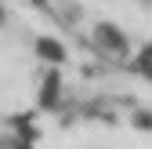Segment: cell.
<instances>
[{
	"instance_id": "6da1fadb",
	"label": "cell",
	"mask_w": 152,
	"mask_h": 149,
	"mask_svg": "<svg viewBox=\"0 0 152 149\" xmlns=\"http://www.w3.org/2000/svg\"><path fill=\"white\" fill-rule=\"evenodd\" d=\"M54 98H58V73H51V77L44 80V87H40V105H44V109H51V105H54Z\"/></svg>"
},
{
	"instance_id": "7a4b0ae2",
	"label": "cell",
	"mask_w": 152,
	"mask_h": 149,
	"mask_svg": "<svg viewBox=\"0 0 152 149\" xmlns=\"http://www.w3.org/2000/svg\"><path fill=\"white\" fill-rule=\"evenodd\" d=\"M40 55H44V58H54V62H58V58H62V47L54 44V40H40Z\"/></svg>"
}]
</instances>
